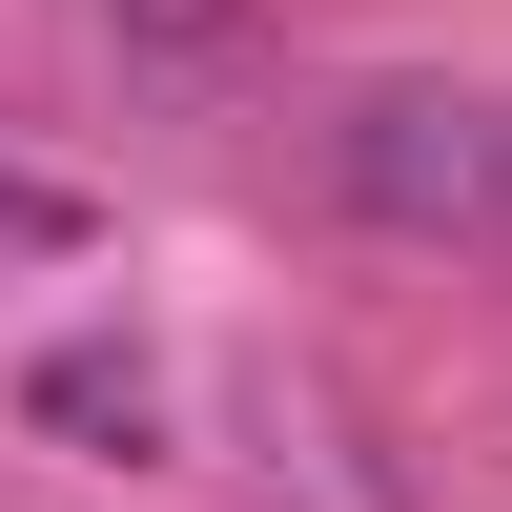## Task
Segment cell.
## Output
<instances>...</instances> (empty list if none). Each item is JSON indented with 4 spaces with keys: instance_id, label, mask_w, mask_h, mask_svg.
<instances>
[{
    "instance_id": "cell-1",
    "label": "cell",
    "mask_w": 512,
    "mask_h": 512,
    "mask_svg": "<svg viewBox=\"0 0 512 512\" xmlns=\"http://www.w3.org/2000/svg\"><path fill=\"white\" fill-rule=\"evenodd\" d=\"M328 185L410 246H512V103L492 82H369L328 123Z\"/></svg>"
},
{
    "instance_id": "cell-2",
    "label": "cell",
    "mask_w": 512,
    "mask_h": 512,
    "mask_svg": "<svg viewBox=\"0 0 512 512\" xmlns=\"http://www.w3.org/2000/svg\"><path fill=\"white\" fill-rule=\"evenodd\" d=\"M246 21H267V0H103V41H123V62H164V82L246 62Z\"/></svg>"
},
{
    "instance_id": "cell-3",
    "label": "cell",
    "mask_w": 512,
    "mask_h": 512,
    "mask_svg": "<svg viewBox=\"0 0 512 512\" xmlns=\"http://www.w3.org/2000/svg\"><path fill=\"white\" fill-rule=\"evenodd\" d=\"M41 431H123V451H144V369H123V349H62V369H41Z\"/></svg>"
},
{
    "instance_id": "cell-4",
    "label": "cell",
    "mask_w": 512,
    "mask_h": 512,
    "mask_svg": "<svg viewBox=\"0 0 512 512\" xmlns=\"http://www.w3.org/2000/svg\"><path fill=\"white\" fill-rule=\"evenodd\" d=\"M82 246H103V205H82V185H21V164H0V267H82Z\"/></svg>"
}]
</instances>
